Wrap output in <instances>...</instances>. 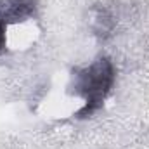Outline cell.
<instances>
[{
  "mask_svg": "<svg viewBox=\"0 0 149 149\" xmlns=\"http://www.w3.org/2000/svg\"><path fill=\"white\" fill-rule=\"evenodd\" d=\"M113 83L114 66L108 57H99L85 68H76L71 76V92L74 95L83 97L85 101L81 109L76 111V116L87 118L94 114L104 104L113 88Z\"/></svg>",
  "mask_w": 149,
  "mask_h": 149,
  "instance_id": "1",
  "label": "cell"
},
{
  "mask_svg": "<svg viewBox=\"0 0 149 149\" xmlns=\"http://www.w3.org/2000/svg\"><path fill=\"white\" fill-rule=\"evenodd\" d=\"M37 10L35 0H3L0 3V19L9 26L30 19Z\"/></svg>",
  "mask_w": 149,
  "mask_h": 149,
  "instance_id": "2",
  "label": "cell"
},
{
  "mask_svg": "<svg viewBox=\"0 0 149 149\" xmlns=\"http://www.w3.org/2000/svg\"><path fill=\"white\" fill-rule=\"evenodd\" d=\"M5 31H7V24L0 19V54L5 47Z\"/></svg>",
  "mask_w": 149,
  "mask_h": 149,
  "instance_id": "3",
  "label": "cell"
}]
</instances>
